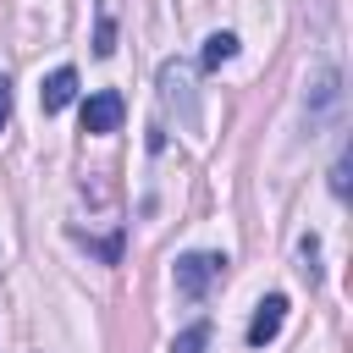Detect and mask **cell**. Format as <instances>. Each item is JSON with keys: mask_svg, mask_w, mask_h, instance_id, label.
Listing matches in <instances>:
<instances>
[{"mask_svg": "<svg viewBox=\"0 0 353 353\" xmlns=\"http://www.w3.org/2000/svg\"><path fill=\"white\" fill-rule=\"evenodd\" d=\"M121 116H127L121 94H116V88H99V94H88V105H83V132H116Z\"/></svg>", "mask_w": 353, "mask_h": 353, "instance_id": "cell-3", "label": "cell"}, {"mask_svg": "<svg viewBox=\"0 0 353 353\" xmlns=\"http://www.w3.org/2000/svg\"><path fill=\"white\" fill-rule=\"evenodd\" d=\"M336 99H342V88H336V66H314V77H309V94H303L309 116H325Z\"/></svg>", "mask_w": 353, "mask_h": 353, "instance_id": "cell-6", "label": "cell"}, {"mask_svg": "<svg viewBox=\"0 0 353 353\" xmlns=\"http://www.w3.org/2000/svg\"><path fill=\"white\" fill-rule=\"evenodd\" d=\"M281 320H287V298H281V292L259 298V309H254V320H248V347H270V342L281 336Z\"/></svg>", "mask_w": 353, "mask_h": 353, "instance_id": "cell-4", "label": "cell"}, {"mask_svg": "<svg viewBox=\"0 0 353 353\" xmlns=\"http://www.w3.org/2000/svg\"><path fill=\"white\" fill-rule=\"evenodd\" d=\"M204 347H210V325H204V320H199V325H188V331L171 342V353H204Z\"/></svg>", "mask_w": 353, "mask_h": 353, "instance_id": "cell-8", "label": "cell"}, {"mask_svg": "<svg viewBox=\"0 0 353 353\" xmlns=\"http://www.w3.org/2000/svg\"><path fill=\"white\" fill-rule=\"evenodd\" d=\"M221 270H226V254H182V259H176V292H182L188 303H199Z\"/></svg>", "mask_w": 353, "mask_h": 353, "instance_id": "cell-2", "label": "cell"}, {"mask_svg": "<svg viewBox=\"0 0 353 353\" xmlns=\"http://www.w3.org/2000/svg\"><path fill=\"white\" fill-rule=\"evenodd\" d=\"M232 55H237V33H210V39H204V66H210V72H215L221 61H232Z\"/></svg>", "mask_w": 353, "mask_h": 353, "instance_id": "cell-7", "label": "cell"}, {"mask_svg": "<svg viewBox=\"0 0 353 353\" xmlns=\"http://www.w3.org/2000/svg\"><path fill=\"white\" fill-rule=\"evenodd\" d=\"M160 99L182 116V127H199V105H193V66H188V61H165V66H160Z\"/></svg>", "mask_w": 353, "mask_h": 353, "instance_id": "cell-1", "label": "cell"}, {"mask_svg": "<svg viewBox=\"0 0 353 353\" xmlns=\"http://www.w3.org/2000/svg\"><path fill=\"white\" fill-rule=\"evenodd\" d=\"M331 193H336V199H347V154L331 165Z\"/></svg>", "mask_w": 353, "mask_h": 353, "instance_id": "cell-10", "label": "cell"}, {"mask_svg": "<svg viewBox=\"0 0 353 353\" xmlns=\"http://www.w3.org/2000/svg\"><path fill=\"white\" fill-rule=\"evenodd\" d=\"M72 99H77V72H72V66H55V72L44 77V88H39V105H44V116L66 110Z\"/></svg>", "mask_w": 353, "mask_h": 353, "instance_id": "cell-5", "label": "cell"}, {"mask_svg": "<svg viewBox=\"0 0 353 353\" xmlns=\"http://www.w3.org/2000/svg\"><path fill=\"white\" fill-rule=\"evenodd\" d=\"M6 121H11V77L0 72V132H6Z\"/></svg>", "mask_w": 353, "mask_h": 353, "instance_id": "cell-11", "label": "cell"}, {"mask_svg": "<svg viewBox=\"0 0 353 353\" xmlns=\"http://www.w3.org/2000/svg\"><path fill=\"white\" fill-rule=\"evenodd\" d=\"M116 50V22H110V11L99 6V28H94V55H110Z\"/></svg>", "mask_w": 353, "mask_h": 353, "instance_id": "cell-9", "label": "cell"}]
</instances>
